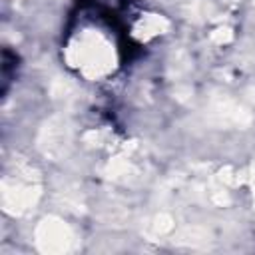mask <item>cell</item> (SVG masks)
<instances>
[{
	"instance_id": "obj_1",
	"label": "cell",
	"mask_w": 255,
	"mask_h": 255,
	"mask_svg": "<svg viewBox=\"0 0 255 255\" xmlns=\"http://www.w3.org/2000/svg\"><path fill=\"white\" fill-rule=\"evenodd\" d=\"M38 247L46 253H66L72 249L74 237L66 223L60 219H46L36 231Z\"/></svg>"
},
{
	"instance_id": "obj_2",
	"label": "cell",
	"mask_w": 255,
	"mask_h": 255,
	"mask_svg": "<svg viewBox=\"0 0 255 255\" xmlns=\"http://www.w3.org/2000/svg\"><path fill=\"white\" fill-rule=\"evenodd\" d=\"M76 62L88 70V72H104L110 68V62H112V52L110 48L100 40V38H94V36H88L80 42V46L76 48Z\"/></svg>"
},
{
	"instance_id": "obj_3",
	"label": "cell",
	"mask_w": 255,
	"mask_h": 255,
	"mask_svg": "<svg viewBox=\"0 0 255 255\" xmlns=\"http://www.w3.org/2000/svg\"><path fill=\"white\" fill-rule=\"evenodd\" d=\"M68 141H70V137H68V126L64 124V122H58V126H48L46 128V147H48V151H52L54 153V149H58V151H64V147L68 145Z\"/></svg>"
}]
</instances>
